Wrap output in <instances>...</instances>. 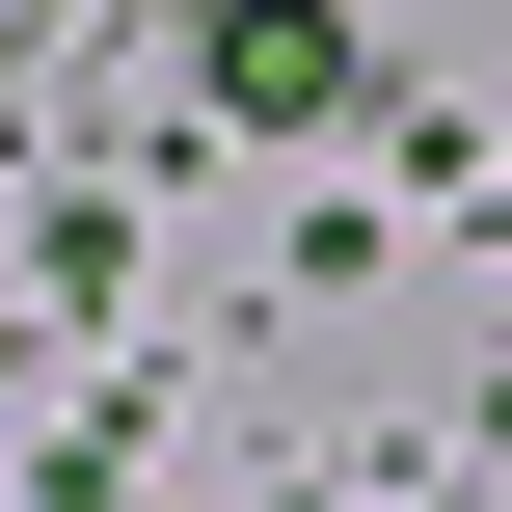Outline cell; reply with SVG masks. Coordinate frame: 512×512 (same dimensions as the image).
<instances>
[{
  "label": "cell",
  "mask_w": 512,
  "mask_h": 512,
  "mask_svg": "<svg viewBox=\"0 0 512 512\" xmlns=\"http://www.w3.org/2000/svg\"><path fill=\"white\" fill-rule=\"evenodd\" d=\"M216 108H270V135L351 108V27H324V0H216Z\"/></svg>",
  "instance_id": "obj_1"
}]
</instances>
